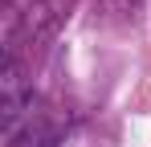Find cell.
<instances>
[{"label":"cell","instance_id":"obj_2","mask_svg":"<svg viewBox=\"0 0 151 147\" xmlns=\"http://www.w3.org/2000/svg\"><path fill=\"white\" fill-rule=\"evenodd\" d=\"M61 8H65L61 0H37V4L29 8V21H25L29 37H33V41H37V37H45V33H49L53 24L61 21Z\"/></svg>","mask_w":151,"mask_h":147},{"label":"cell","instance_id":"obj_1","mask_svg":"<svg viewBox=\"0 0 151 147\" xmlns=\"http://www.w3.org/2000/svg\"><path fill=\"white\" fill-rule=\"evenodd\" d=\"M4 147H57V122L45 115H29L25 127H17L12 135H4Z\"/></svg>","mask_w":151,"mask_h":147}]
</instances>
